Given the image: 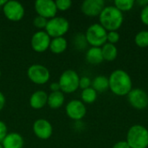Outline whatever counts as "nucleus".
Masks as SVG:
<instances>
[{
    "label": "nucleus",
    "instance_id": "10",
    "mask_svg": "<svg viewBox=\"0 0 148 148\" xmlns=\"http://www.w3.org/2000/svg\"><path fill=\"white\" fill-rule=\"evenodd\" d=\"M65 112L69 119L80 121L85 117L87 114V108L81 100H71L67 103Z\"/></svg>",
    "mask_w": 148,
    "mask_h": 148
},
{
    "label": "nucleus",
    "instance_id": "36",
    "mask_svg": "<svg viewBox=\"0 0 148 148\" xmlns=\"http://www.w3.org/2000/svg\"><path fill=\"white\" fill-rule=\"evenodd\" d=\"M6 2H7V0H0V7H3V5L6 3Z\"/></svg>",
    "mask_w": 148,
    "mask_h": 148
},
{
    "label": "nucleus",
    "instance_id": "4",
    "mask_svg": "<svg viewBox=\"0 0 148 148\" xmlns=\"http://www.w3.org/2000/svg\"><path fill=\"white\" fill-rule=\"evenodd\" d=\"M107 36L108 31L100 23L91 24L85 33L87 42L91 47L101 48L107 42Z\"/></svg>",
    "mask_w": 148,
    "mask_h": 148
},
{
    "label": "nucleus",
    "instance_id": "32",
    "mask_svg": "<svg viewBox=\"0 0 148 148\" xmlns=\"http://www.w3.org/2000/svg\"><path fill=\"white\" fill-rule=\"evenodd\" d=\"M113 148H130V147L126 140H120L113 146Z\"/></svg>",
    "mask_w": 148,
    "mask_h": 148
},
{
    "label": "nucleus",
    "instance_id": "28",
    "mask_svg": "<svg viewBox=\"0 0 148 148\" xmlns=\"http://www.w3.org/2000/svg\"><path fill=\"white\" fill-rule=\"evenodd\" d=\"M121 39L120 33L118 31H108V36H107V42L116 44Z\"/></svg>",
    "mask_w": 148,
    "mask_h": 148
},
{
    "label": "nucleus",
    "instance_id": "16",
    "mask_svg": "<svg viewBox=\"0 0 148 148\" xmlns=\"http://www.w3.org/2000/svg\"><path fill=\"white\" fill-rule=\"evenodd\" d=\"M49 95L43 90H37L34 92L29 97V105L33 109L39 110L43 108L48 103Z\"/></svg>",
    "mask_w": 148,
    "mask_h": 148
},
{
    "label": "nucleus",
    "instance_id": "3",
    "mask_svg": "<svg viewBox=\"0 0 148 148\" xmlns=\"http://www.w3.org/2000/svg\"><path fill=\"white\" fill-rule=\"evenodd\" d=\"M130 148L148 147V129L140 125H133L127 131V140Z\"/></svg>",
    "mask_w": 148,
    "mask_h": 148
},
{
    "label": "nucleus",
    "instance_id": "29",
    "mask_svg": "<svg viewBox=\"0 0 148 148\" xmlns=\"http://www.w3.org/2000/svg\"><path fill=\"white\" fill-rule=\"evenodd\" d=\"M92 81L88 76H82L80 77V82H79V88L83 89L88 88L91 87Z\"/></svg>",
    "mask_w": 148,
    "mask_h": 148
},
{
    "label": "nucleus",
    "instance_id": "24",
    "mask_svg": "<svg viewBox=\"0 0 148 148\" xmlns=\"http://www.w3.org/2000/svg\"><path fill=\"white\" fill-rule=\"evenodd\" d=\"M135 4V1L134 0H115L114 7H116L121 12L131 10Z\"/></svg>",
    "mask_w": 148,
    "mask_h": 148
},
{
    "label": "nucleus",
    "instance_id": "25",
    "mask_svg": "<svg viewBox=\"0 0 148 148\" xmlns=\"http://www.w3.org/2000/svg\"><path fill=\"white\" fill-rule=\"evenodd\" d=\"M74 45L79 50L85 49L88 46V42H87V40L85 37V34H82V33L76 34L75 38H74Z\"/></svg>",
    "mask_w": 148,
    "mask_h": 148
},
{
    "label": "nucleus",
    "instance_id": "31",
    "mask_svg": "<svg viewBox=\"0 0 148 148\" xmlns=\"http://www.w3.org/2000/svg\"><path fill=\"white\" fill-rule=\"evenodd\" d=\"M8 134V127L7 125L0 121V143H2V141L3 140V139L6 137V135Z\"/></svg>",
    "mask_w": 148,
    "mask_h": 148
},
{
    "label": "nucleus",
    "instance_id": "34",
    "mask_svg": "<svg viewBox=\"0 0 148 148\" xmlns=\"http://www.w3.org/2000/svg\"><path fill=\"white\" fill-rule=\"evenodd\" d=\"M5 103H6L5 96H4L3 94L0 91V112L3 109V108H4V106H5Z\"/></svg>",
    "mask_w": 148,
    "mask_h": 148
},
{
    "label": "nucleus",
    "instance_id": "8",
    "mask_svg": "<svg viewBox=\"0 0 148 148\" xmlns=\"http://www.w3.org/2000/svg\"><path fill=\"white\" fill-rule=\"evenodd\" d=\"M2 9L4 16L9 21L11 22L21 21L25 14V10L23 5L20 2L15 0L7 1Z\"/></svg>",
    "mask_w": 148,
    "mask_h": 148
},
{
    "label": "nucleus",
    "instance_id": "23",
    "mask_svg": "<svg viewBox=\"0 0 148 148\" xmlns=\"http://www.w3.org/2000/svg\"><path fill=\"white\" fill-rule=\"evenodd\" d=\"M135 44L140 48H147L148 47V30L139 31L134 37Z\"/></svg>",
    "mask_w": 148,
    "mask_h": 148
},
{
    "label": "nucleus",
    "instance_id": "6",
    "mask_svg": "<svg viewBox=\"0 0 148 148\" xmlns=\"http://www.w3.org/2000/svg\"><path fill=\"white\" fill-rule=\"evenodd\" d=\"M69 22L62 16H55L48 20L45 31L52 38L64 36L69 30Z\"/></svg>",
    "mask_w": 148,
    "mask_h": 148
},
{
    "label": "nucleus",
    "instance_id": "38",
    "mask_svg": "<svg viewBox=\"0 0 148 148\" xmlns=\"http://www.w3.org/2000/svg\"><path fill=\"white\" fill-rule=\"evenodd\" d=\"M0 77H1V69H0Z\"/></svg>",
    "mask_w": 148,
    "mask_h": 148
},
{
    "label": "nucleus",
    "instance_id": "22",
    "mask_svg": "<svg viewBox=\"0 0 148 148\" xmlns=\"http://www.w3.org/2000/svg\"><path fill=\"white\" fill-rule=\"evenodd\" d=\"M98 93L92 88H88L86 89H83L81 93V101L84 104H92L94 103L97 99Z\"/></svg>",
    "mask_w": 148,
    "mask_h": 148
},
{
    "label": "nucleus",
    "instance_id": "14",
    "mask_svg": "<svg viewBox=\"0 0 148 148\" xmlns=\"http://www.w3.org/2000/svg\"><path fill=\"white\" fill-rule=\"evenodd\" d=\"M104 8L105 2L103 0H85L81 5L82 12L90 17L99 16Z\"/></svg>",
    "mask_w": 148,
    "mask_h": 148
},
{
    "label": "nucleus",
    "instance_id": "1",
    "mask_svg": "<svg viewBox=\"0 0 148 148\" xmlns=\"http://www.w3.org/2000/svg\"><path fill=\"white\" fill-rule=\"evenodd\" d=\"M109 89L117 96H126L133 89L130 75L123 69H115L108 76Z\"/></svg>",
    "mask_w": 148,
    "mask_h": 148
},
{
    "label": "nucleus",
    "instance_id": "27",
    "mask_svg": "<svg viewBox=\"0 0 148 148\" xmlns=\"http://www.w3.org/2000/svg\"><path fill=\"white\" fill-rule=\"evenodd\" d=\"M47 23H48V19L44 18V17H42L40 16H36L34 20H33V24L34 26L38 29L39 30H43L45 29L46 28V25H47Z\"/></svg>",
    "mask_w": 148,
    "mask_h": 148
},
{
    "label": "nucleus",
    "instance_id": "2",
    "mask_svg": "<svg viewBox=\"0 0 148 148\" xmlns=\"http://www.w3.org/2000/svg\"><path fill=\"white\" fill-rule=\"evenodd\" d=\"M99 21L107 31H118L123 24V12L113 5L105 6L99 16Z\"/></svg>",
    "mask_w": 148,
    "mask_h": 148
},
{
    "label": "nucleus",
    "instance_id": "9",
    "mask_svg": "<svg viewBox=\"0 0 148 148\" xmlns=\"http://www.w3.org/2000/svg\"><path fill=\"white\" fill-rule=\"evenodd\" d=\"M50 42L51 37L45 30H37L31 36V49L36 53H43L49 49Z\"/></svg>",
    "mask_w": 148,
    "mask_h": 148
},
{
    "label": "nucleus",
    "instance_id": "26",
    "mask_svg": "<svg viewBox=\"0 0 148 148\" xmlns=\"http://www.w3.org/2000/svg\"><path fill=\"white\" fill-rule=\"evenodd\" d=\"M57 10L60 11H66L69 10L72 6V1L71 0H56L55 1Z\"/></svg>",
    "mask_w": 148,
    "mask_h": 148
},
{
    "label": "nucleus",
    "instance_id": "30",
    "mask_svg": "<svg viewBox=\"0 0 148 148\" xmlns=\"http://www.w3.org/2000/svg\"><path fill=\"white\" fill-rule=\"evenodd\" d=\"M140 21L145 25L148 26V4L142 8L140 14Z\"/></svg>",
    "mask_w": 148,
    "mask_h": 148
},
{
    "label": "nucleus",
    "instance_id": "33",
    "mask_svg": "<svg viewBox=\"0 0 148 148\" xmlns=\"http://www.w3.org/2000/svg\"><path fill=\"white\" fill-rule=\"evenodd\" d=\"M49 88L51 90V92H57V91H61V88H60V85L57 82H52L49 86Z\"/></svg>",
    "mask_w": 148,
    "mask_h": 148
},
{
    "label": "nucleus",
    "instance_id": "17",
    "mask_svg": "<svg viewBox=\"0 0 148 148\" xmlns=\"http://www.w3.org/2000/svg\"><path fill=\"white\" fill-rule=\"evenodd\" d=\"M86 61L92 65H98L101 64L104 59L102 56L101 49L98 47H91L86 52Z\"/></svg>",
    "mask_w": 148,
    "mask_h": 148
},
{
    "label": "nucleus",
    "instance_id": "20",
    "mask_svg": "<svg viewBox=\"0 0 148 148\" xmlns=\"http://www.w3.org/2000/svg\"><path fill=\"white\" fill-rule=\"evenodd\" d=\"M101 49L102 56H103L104 61L113 62L117 58L118 49H117L116 45L109 43V42H106Z\"/></svg>",
    "mask_w": 148,
    "mask_h": 148
},
{
    "label": "nucleus",
    "instance_id": "18",
    "mask_svg": "<svg viewBox=\"0 0 148 148\" xmlns=\"http://www.w3.org/2000/svg\"><path fill=\"white\" fill-rule=\"evenodd\" d=\"M68 48V41L64 36L52 38L49 45V50L56 55L63 53Z\"/></svg>",
    "mask_w": 148,
    "mask_h": 148
},
{
    "label": "nucleus",
    "instance_id": "7",
    "mask_svg": "<svg viewBox=\"0 0 148 148\" xmlns=\"http://www.w3.org/2000/svg\"><path fill=\"white\" fill-rule=\"evenodd\" d=\"M27 76L31 82L36 85H44L50 79V72L44 65L32 64L27 69Z\"/></svg>",
    "mask_w": 148,
    "mask_h": 148
},
{
    "label": "nucleus",
    "instance_id": "19",
    "mask_svg": "<svg viewBox=\"0 0 148 148\" xmlns=\"http://www.w3.org/2000/svg\"><path fill=\"white\" fill-rule=\"evenodd\" d=\"M64 101L65 96L62 91L51 92L48 96L47 105H49V107L52 109H58L64 104Z\"/></svg>",
    "mask_w": 148,
    "mask_h": 148
},
{
    "label": "nucleus",
    "instance_id": "21",
    "mask_svg": "<svg viewBox=\"0 0 148 148\" xmlns=\"http://www.w3.org/2000/svg\"><path fill=\"white\" fill-rule=\"evenodd\" d=\"M91 87L97 93H104L109 89L108 78L105 75H98L92 81Z\"/></svg>",
    "mask_w": 148,
    "mask_h": 148
},
{
    "label": "nucleus",
    "instance_id": "5",
    "mask_svg": "<svg viewBox=\"0 0 148 148\" xmlns=\"http://www.w3.org/2000/svg\"><path fill=\"white\" fill-rule=\"evenodd\" d=\"M80 76L74 69H66L59 77L58 83L63 94L75 93L79 88Z\"/></svg>",
    "mask_w": 148,
    "mask_h": 148
},
{
    "label": "nucleus",
    "instance_id": "12",
    "mask_svg": "<svg viewBox=\"0 0 148 148\" xmlns=\"http://www.w3.org/2000/svg\"><path fill=\"white\" fill-rule=\"evenodd\" d=\"M35 10L37 16L46 19H51L56 16L57 8L55 1L53 0H37L35 2Z\"/></svg>",
    "mask_w": 148,
    "mask_h": 148
},
{
    "label": "nucleus",
    "instance_id": "35",
    "mask_svg": "<svg viewBox=\"0 0 148 148\" xmlns=\"http://www.w3.org/2000/svg\"><path fill=\"white\" fill-rule=\"evenodd\" d=\"M137 3L140 5V6H142V8L144 7V6H146V5H147V0H139V1H137Z\"/></svg>",
    "mask_w": 148,
    "mask_h": 148
},
{
    "label": "nucleus",
    "instance_id": "37",
    "mask_svg": "<svg viewBox=\"0 0 148 148\" xmlns=\"http://www.w3.org/2000/svg\"><path fill=\"white\" fill-rule=\"evenodd\" d=\"M0 148H3V147H2V145H1V143H0Z\"/></svg>",
    "mask_w": 148,
    "mask_h": 148
},
{
    "label": "nucleus",
    "instance_id": "13",
    "mask_svg": "<svg viewBox=\"0 0 148 148\" xmlns=\"http://www.w3.org/2000/svg\"><path fill=\"white\" fill-rule=\"evenodd\" d=\"M33 133L40 140H47L53 134V127L46 119H38L33 123Z\"/></svg>",
    "mask_w": 148,
    "mask_h": 148
},
{
    "label": "nucleus",
    "instance_id": "11",
    "mask_svg": "<svg viewBox=\"0 0 148 148\" xmlns=\"http://www.w3.org/2000/svg\"><path fill=\"white\" fill-rule=\"evenodd\" d=\"M127 96L129 104L135 109L143 110L148 107V94L142 88H133Z\"/></svg>",
    "mask_w": 148,
    "mask_h": 148
},
{
    "label": "nucleus",
    "instance_id": "15",
    "mask_svg": "<svg viewBox=\"0 0 148 148\" xmlns=\"http://www.w3.org/2000/svg\"><path fill=\"white\" fill-rule=\"evenodd\" d=\"M1 145L3 148H23L24 146V140L18 133H8Z\"/></svg>",
    "mask_w": 148,
    "mask_h": 148
}]
</instances>
